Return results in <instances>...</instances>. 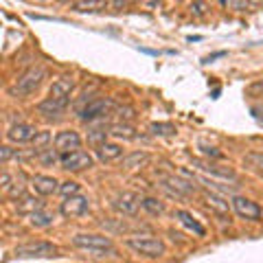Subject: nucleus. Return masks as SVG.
<instances>
[{
	"instance_id": "37",
	"label": "nucleus",
	"mask_w": 263,
	"mask_h": 263,
	"mask_svg": "<svg viewBox=\"0 0 263 263\" xmlns=\"http://www.w3.org/2000/svg\"><path fill=\"white\" fill-rule=\"evenodd\" d=\"M0 182H3L5 191H9V189H11V176L7 174V171H3V178H0Z\"/></svg>"
},
{
	"instance_id": "15",
	"label": "nucleus",
	"mask_w": 263,
	"mask_h": 263,
	"mask_svg": "<svg viewBox=\"0 0 263 263\" xmlns=\"http://www.w3.org/2000/svg\"><path fill=\"white\" fill-rule=\"evenodd\" d=\"M31 186L35 189V193H40V195H53V193L60 191V182H57L55 178L42 176V174L31 178Z\"/></svg>"
},
{
	"instance_id": "18",
	"label": "nucleus",
	"mask_w": 263,
	"mask_h": 263,
	"mask_svg": "<svg viewBox=\"0 0 263 263\" xmlns=\"http://www.w3.org/2000/svg\"><path fill=\"white\" fill-rule=\"evenodd\" d=\"M193 164L197 169L206 171V174H213V176H219V178H230V180H237V174L230 167H217L209 160H193Z\"/></svg>"
},
{
	"instance_id": "4",
	"label": "nucleus",
	"mask_w": 263,
	"mask_h": 263,
	"mask_svg": "<svg viewBox=\"0 0 263 263\" xmlns=\"http://www.w3.org/2000/svg\"><path fill=\"white\" fill-rule=\"evenodd\" d=\"M114 110H117V105H114L112 99H108V97H95V99H90L84 108H81L79 117L84 121H97V119L110 117Z\"/></svg>"
},
{
	"instance_id": "34",
	"label": "nucleus",
	"mask_w": 263,
	"mask_h": 263,
	"mask_svg": "<svg viewBox=\"0 0 263 263\" xmlns=\"http://www.w3.org/2000/svg\"><path fill=\"white\" fill-rule=\"evenodd\" d=\"M40 154H42V152H40ZM57 154H60V152L46 149V154L40 156V160H42V164H55V162H57Z\"/></svg>"
},
{
	"instance_id": "11",
	"label": "nucleus",
	"mask_w": 263,
	"mask_h": 263,
	"mask_svg": "<svg viewBox=\"0 0 263 263\" xmlns=\"http://www.w3.org/2000/svg\"><path fill=\"white\" fill-rule=\"evenodd\" d=\"M88 209H90L88 197L72 195V197H66V200L62 202L60 213L64 217H81V215H86V213H88Z\"/></svg>"
},
{
	"instance_id": "14",
	"label": "nucleus",
	"mask_w": 263,
	"mask_h": 263,
	"mask_svg": "<svg viewBox=\"0 0 263 263\" xmlns=\"http://www.w3.org/2000/svg\"><path fill=\"white\" fill-rule=\"evenodd\" d=\"M72 90H75V79H72V75H62V77H57V79L53 81L48 97H55V99H70Z\"/></svg>"
},
{
	"instance_id": "16",
	"label": "nucleus",
	"mask_w": 263,
	"mask_h": 263,
	"mask_svg": "<svg viewBox=\"0 0 263 263\" xmlns=\"http://www.w3.org/2000/svg\"><path fill=\"white\" fill-rule=\"evenodd\" d=\"M160 182L164 189H169L171 193H176V195H191L195 193V184H189L184 182V180H180L176 176H160Z\"/></svg>"
},
{
	"instance_id": "5",
	"label": "nucleus",
	"mask_w": 263,
	"mask_h": 263,
	"mask_svg": "<svg viewBox=\"0 0 263 263\" xmlns=\"http://www.w3.org/2000/svg\"><path fill=\"white\" fill-rule=\"evenodd\" d=\"M72 246L79 250H99V248H114V243L110 237H105V235H92V233H79L72 237Z\"/></svg>"
},
{
	"instance_id": "30",
	"label": "nucleus",
	"mask_w": 263,
	"mask_h": 263,
	"mask_svg": "<svg viewBox=\"0 0 263 263\" xmlns=\"http://www.w3.org/2000/svg\"><path fill=\"white\" fill-rule=\"evenodd\" d=\"M60 193L66 195V197H72V195H79V184L68 180V182H62L60 184Z\"/></svg>"
},
{
	"instance_id": "32",
	"label": "nucleus",
	"mask_w": 263,
	"mask_h": 263,
	"mask_svg": "<svg viewBox=\"0 0 263 263\" xmlns=\"http://www.w3.org/2000/svg\"><path fill=\"white\" fill-rule=\"evenodd\" d=\"M200 149H202L204 156H211V158H217V160H219V158H224V154H221L217 147H211L209 143H204V141L200 143Z\"/></svg>"
},
{
	"instance_id": "7",
	"label": "nucleus",
	"mask_w": 263,
	"mask_h": 263,
	"mask_svg": "<svg viewBox=\"0 0 263 263\" xmlns=\"http://www.w3.org/2000/svg\"><path fill=\"white\" fill-rule=\"evenodd\" d=\"M112 206H114V211L123 213V215L134 217L136 213H138V209L143 206V200L136 193H132V191H123V193H119L117 197H114Z\"/></svg>"
},
{
	"instance_id": "17",
	"label": "nucleus",
	"mask_w": 263,
	"mask_h": 263,
	"mask_svg": "<svg viewBox=\"0 0 263 263\" xmlns=\"http://www.w3.org/2000/svg\"><path fill=\"white\" fill-rule=\"evenodd\" d=\"M123 156V147L119 143H108L105 141L103 145L97 147V158L101 162H112V160H119Z\"/></svg>"
},
{
	"instance_id": "24",
	"label": "nucleus",
	"mask_w": 263,
	"mask_h": 263,
	"mask_svg": "<svg viewBox=\"0 0 263 263\" xmlns=\"http://www.w3.org/2000/svg\"><path fill=\"white\" fill-rule=\"evenodd\" d=\"M29 221H31V226H35V228H48L53 224V215L51 213H44V211H37V213H31Z\"/></svg>"
},
{
	"instance_id": "29",
	"label": "nucleus",
	"mask_w": 263,
	"mask_h": 263,
	"mask_svg": "<svg viewBox=\"0 0 263 263\" xmlns=\"http://www.w3.org/2000/svg\"><path fill=\"white\" fill-rule=\"evenodd\" d=\"M246 162H248L259 176H263V154H248L246 156Z\"/></svg>"
},
{
	"instance_id": "12",
	"label": "nucleus",
	"mask_w": 263,
	"mask_h": 263,
	"mask_svg": "<svg viewBox=\"0 0 263 263\" xmlns=\"http://www.w3.org/2000/svg\"><path fill=\"white\" fill-rule=\"evenodd\" d=\"M37 134L35 127L27 125V123H15V125L9 127V132H7V141L9 143H31L33 136Z\"/></svg>"
},
{
	"instance_id": "28",
	"label": "nucleus",
	"mask_w": 263,
	"mask_h": 263,
	"mask_svg": "<svg viewBox=\"0 0 263 263\" xmlns=\"http://www.w3.org/2000/svg\"><path fill=\"white\" fill-rule=\"evenodd\" d=\"M110 134V129H101V127H95V129H90L88 132V143H92V145H103L105 143V138H108Z\"/></svg>"
},
{
	"instance_id": "35",
	"label": "nucleus",
	"mask_w": 263,
	"mask_h": 263,
	"mask_svg": "<svg viewBox=\"0 0 263 263\" xmlns=\"http://www.w3.org/2000/svg\"><path fill=\"white\" fill-rule=\"evenodd\" d=\"M0 158H3V162H9L11 158H15V152L5 145V147H0Z\"/></svg>"
},
{
	"instance_id": "10",
	"label": "nucleus",
	"mask_w": 263,
	"mask_h": 263,
	"mask_svg": "<svg viewBox=\"0 0 263 263\" xmlns=\"http://www.w3.org/2000/svg\"><path fill=\"white\" fill-rule=\"evenodd\" d=\"M68 101L70 99H55V97H48L44 101L37 103V114H42L44 119H60L62 114L68 108Z\"/></svg>"
},
{
	"instance_id": "27",
	"label": "nucleus",
	"mask_w": 263,
	"mask_h": 263,
	"mask_svg": "<svg viewBox=\"0 0 263 263\" xmlns=\"http://www.w3.org/2000/svg\"><path fill=\"white\" fill-rule=\"evenodd\" d=\"M149 132L154 136H174L176 134V127L171 123H152Z\"/></svg>"
},
{
	"instance_id": "36",
	"label": "nucleus",
	"mask_w": 263,
	"mask_h": 263,
	"mask_svg": "<svg viewBox=\"0 0 263 263\" xmlns=\"http://www.w3.org/2000/svg\"><path fill=\"white\" fill-rule=\"evenodd\" d=\"M191 11L195 15H204V3H202V0H195V3L191 5Z\"/></svg>"
},
{
	"instance_id": "2",
	"label": "nucleus",
	"mask_w": 263,
	"mask_h": 263,
	"mask_svg": "<svg viewBox=\"0 0 263 263\" xmlns=\"http://www.w3.org/2000/svg\"><path fill=\"white\" fill-rule=\"evenodd\" d=\"M125 246L134 250L136 254H143V257H149V259H160L167 252L164 241L156 239V237H127Z\"/></svg>"
},
{
	"instance_id": "3",
	"label": "nucleus",
	"mask_w": 263,
	"mask_h": 263,
	"mask_svg": "<svg viewBox=\"0 0 263 263\" xmlns=\"http://www.w3.org/2000/svg\"><path fill=\"white\" fill-rule=\"evenodd\" d=\"M13 254L18 259H51L57 257V246L48 241H27L15 246Z\"/></svg>"
},
{
	"instance_id": "13",
	"label": "nucleus",
	"mask_w": 263,
	"mask_h": 263,
	"mask_svg": "<svg viewBox=\"0 0 263 263\" xmlns=\"http://www.w3.org/2000/svg\"><path fill=\"white\" fill-rule=\"evenodd\" d=\"M204 200H206V206L215 213V215H219L224 221H230V204L219 193L206 191V193H204Z\"/></svg>"
},
{
	"instance_id": "19",
	"label": "nucleus",
	"mask_w": 263,
	"mask_h": 263,
	"mask_svg": "<svg viewBox=\"0 0 263 263\" xmlns=\"http://www.w3.org/2000/svg\"><path fill=\"white\" fill-rule=\"evenodd\" d=\"M176 219H178L182 226H186L189 230H193V233H195L197 237H204V235H206V230H204V226H202L200 221H197V219H195L189 211H182V209L176 211Z\"/></svg>"
},
{
	"instance_id": "20",
	"label": "nucleus",
	"mask_w": 263,
	"mask_h": 263,
	"mask_svg": "<svg viewBox=\"0 0 263 263\" xmlns=\"http://www.w3.org/2000/svg\"><path fill=\"white\" fill-rule=\"evenodd\" d=\"M147 162H149V154L147 152H132V154H127L125 158H123L121 167L123 169H141V167H145Z\"/></svg>"
},
{
	"instance_id": "1",
	"label": "nucleus",
	"mask_w": 263,
	"mask_h": 263,
	"mask_svg": "<svg viewBox=\"0 0 263 263\" xmlns=\"http://www.w3.org/2000/svg\"><path fill=\"white\" fill-rule=\"evenodd\" d=\"M46 77V68L44 66H31V68L27 72H22V75L15 79V84L9 88V95L15 97V99H24V97H29L33 95L35 90L42 86V81Z\"/></svg>"
},
{
	"instance_id": "21",
	"label": "nucleus",
	"mask_w": 263,
	"mask_h": 263,
	"mask_svg": "<svg viewBox=\"0 0 263 263\" xmlns=\"http://www.w3.org/2000/svg\"><path fill=\"white\" fill-rule=\"evenodd\" d=\"M18 213H24V215H31V213H37L44 209V202L37 200V197H31V195H22L18 200Z\"/></svg>"
},
{
	"instance_id": "8",
	"label": "nucleus",
	"mask_w": 263,
	"mask_h": 263,
	"mask_svg": "<svg viewBox=\"0 0 263 263\" xmlns=\"http://www.w3.org/2000/svg\"><path fill=\"white\" fill-rule=\"evenodd\" d=\"M233 209L241 219H248V221H259L263 215V211L257 202L248 200V197H241V195H233Z\"/></svg>"
},
{
	"instance_id": "25",
	"label": "nucleus",
	"mask_w": 263,
	"mask_h": 263,
	"mask_svg": "<svg viewBox=\"0 0 263 263\" xmlns=\"http://www.w3.org/2000/svg\"><path fill=\"white\" fill-rule=\"evenodd\" d=\"M51 143V132H46V129H42V132H37L35 136H33V141H31V145H33V152H44V147Z\"/></svg>"
},
{
	"instance_id": "31",
	"label": "nucleus",
	"mask_w": 263,
	"mask_h": 263,
	"mask_svg": "<svg viewBox=\"0 0 263 263\" xmlns=\"http://www.w3.org/2000/svg\"><path fill=\"white\" fill-rule=\"evenodd\" d=\"M246 95H248V97H254V99L263 97V79L252 81V84H250L248 88H246Z\"/></svg>"
},
{
	"instance_id": "38",
	"label": "nucleus",
	"mask_w": 263,
	"mask_h": 263,
	"mask_svg": "<svg viewBox=\"0 0 263 263\" xmlns=\"http://www.w3.org/2000/svg\"><path fill=\"white\" fill-rule=\"evenodd\" d=\"M219 3H221V5H226V3H228V0H219Z\"/></svg>"
},
{
	"instance_id": "9",
	"label": "nucleus",
	"mask_w": 263,
	"mask_h": 263,
	"mask_svg": "<svg viewBox=\"0 0 263 263\" xmlns=\"http://www.w3.org/2000/svg\"><path fill=\"white\" fill-rule=\"evenodd\" d=\"M81 149V136L75 129H62L55 136V152L60 154H68V152H77Z\"/></svg>"
},
{
	"instance_id": "22",
	"label": "nucleus",
	"mask_w": 263,
	"mask_h": 263,
	"mask_svg": "<svg viewBox=\"0 0 263 263\" xmlns=\"http://www.w3.org/2000/svg\"><path fill=\"white\" fill-rule=\"evenodd\" d=\"M108 7V0H79L72 5V11L77 13H97Z\"/></svg>"
},
{
	"instance_id": "33",
	"label": "nucleus",
	"mask_w": 263,
	"mask_h": 263,
	"mask_svg": "<svg viewBox=\"0 0 263 263\" xmlns=\"http://www.w3.org/2000/svg\"><path fill=\"white\" fill-rule=\"evenodd\" d=\"M114 112H119L117 117H119L123 123H129V121H134V117H136V114H134V110H132V108H117Z\"/></svg>"
},
{
	"instance_id": "26",
	"label": "nucleus",
	"mask_w": 263,
	"mask_h": 263,
	"mask_svg": "<svg viewBox=\"0 0 263 263\" xmlns=\"http://www.w3.org/2000/svg\"><path fill=\"white\" fill-rule=\"evenodd\" d=\"M143 209L149 213V215H162L164 213V204L156 197H143Z\"/></svg>"
},
{
	"instance_id": "23",
	"label": "nucleus",
	"mask_w": 263,
	"mask_h": 263,
	"mask_svg": "<svg viewBox=\"0 0 263 263\" xmlns=\"http://www.w3.org/2000/svg\"><path fill=\"white\" fill-rule=\"evenodd\" d=\"M108 129H110V136L123 138V141H134V138H138L136 129L132 127L129 123H114V125H110Z\"/></svg>"
},
{
	"instance_id": "6",
	"label": "nucleus",
	"mask_w": 263,
	"mask_h": 263,
	"mask_svg": "<svg viewBox=\"0 0 263 263\" xmlns=\"http://www.w3.org/2000/svg\"><path fill=\"white\" fill-rule=\"evenodd\" d=\"M60 162L66 171H86L95 164V158L86 152H68V154H60Z\"/></svg>"
}]
</instances>
